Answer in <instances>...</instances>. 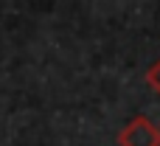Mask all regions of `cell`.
I'll use <instances>...</instances> for the list:
<instances>
[{
  "instance_id": "cell-1",
  "label": "cell",
  "mask_w": 160,
  "mask_h": 146,
  "mask_svg": "<svg viewBox=\"0 0 160 146\" xmlns=\"http://www.w3.org/2000/svg\"><path fill=\"white\" fill-rule=\"evenodd\" d=\"M118 146H160V127L146 115H135L118 132Z\"/></svg>"
},
{
  "instance_id": "cell-2",
  "label": "cell",
  "mask_w": 160,
  "mask_h": 146,
  "mask_svg": "<svg viewBox=\"0 0 160 146\" xmlns=\"http://www.w3.org/2000/svg\"><path fill=\"white\" fill-rule=\"evenodd\" d=\"M146 84H149V87L160 96V59L149 68V70H146Z\"/></svg>"
}]
</instances>
